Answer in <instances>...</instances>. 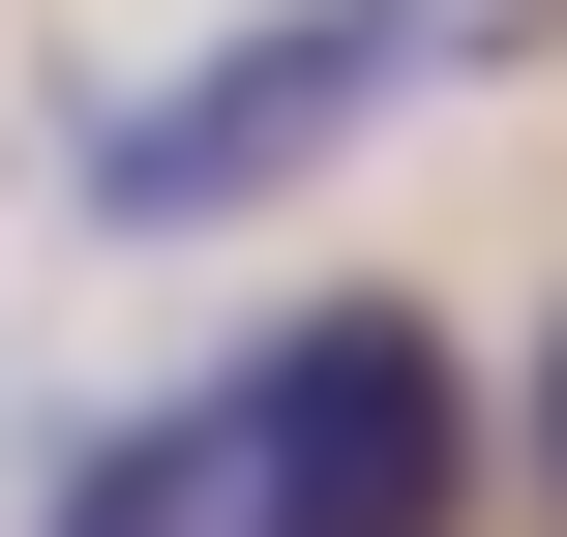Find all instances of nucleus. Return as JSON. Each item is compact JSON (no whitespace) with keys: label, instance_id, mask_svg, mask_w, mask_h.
I'll return each mask as SVG.
<instances>
[{"label":"nucleus","instance_id":"nucleus-2","mask_svg":"<svg viewBox=\"0 0 567 537\" xmlns=\"http://www.w3.org/2000/svg\"><path fill=\"white\" fill-rule=\"evenodd\" d=\"M478 30H508V0H269V30H209L179 90H120V120H90V209H120V239H209V209L329 179V149H359L419 60H478Z\"/></svg>","mask_w":567,"mask_h":537},{"label":"nucleus","instance_id":"nucleus-3","mask_svg":"<svg viewBox=\"0 0 567 537\" xmlns=\"http://www.w3.org/2000/svg\"><path fill=\"white\" fill-rule=\"evenodd\" d=\"M538 448H567V419H538Z\"/></svg>","mask_w":567,"mask_h":537},{"label":"nucleus","instance_id":"nucleus-1","mask_svg":"<svg viewBox=\"0 0 567 537\" xmlns=\"http://www.w3.org/2000/svg\"><path fill=\"white\" fill-rule=\"evenodd\" d=\"M179 478H209V537H449L478 508V359H449L419 299H299V329L179 419Z\"/></svg>","mask_w":567,"mask_h":537}]
</instances>
